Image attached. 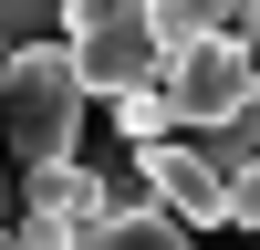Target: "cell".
<instances>
[{
  "mask_svg": "<svg viewBox=\"0 0 260 250\" xmlns=\"http://www.w3.org/2000/svg\"><path fill=\"white\" fill-rule=\"evenodd\" d=\"M73 250H198L177 219H156V208H115V219H94Z\"/></svg>",
  "mask_w": 260,
  "mask_h": 250,
  "instance_id": "cell-7",
  "label": "cell"
},
{
  "mask_svg": "<svg viewBox=\"0 0 260 250\" xmlns=\"http://www.w3.org/2000/svg\"><path fill=\"white\" fill-rule=\"evenodd\" d=\"M115 136L136 146V157H146V146H167V136H177V125H167V94H156V83H146V94H125V104H115Z\"/></svg>",
  "mask_w": 260,
  "mask_h": 250,
  "instance_id": "cell-8",
  "label": "cell"
},
{
  "mask_svg": "<svg viewBox=\"0 0 260 250\" xmlns=\"http://www.w3.org/2000/svg\"><path fill=\"white\" fill-rule=\"evenodd\" d=\"M229 42H240V52L260 63V0H240V11H229Z\"/></svg>",
  "mask_w": 260,
  "mask_h": 250,
  "instance_id": "cell-10",
  "label": "cell"
},
{
  "mask_svg": "<svg viewBox=\"0 0 260 250\" xmlns=\"http://www.w3.org/2000/svg\"><path fill=\"white\" fill-rule=\"evenodd\" d=\"M0 136H11V167H73L83 157V83L62 63V42H31V52L0 63Z\"/></svg>",
  "mask_w": 260,
  "mask_h": 250,
  "instance_id": "cell-1",
  "label": "cell"
},
{
  "mask_svg": "<svg viewBox=\"0 0 260 250\" xmlns=\"http://www.w3.org/2000/svg\"><path fill=\"white\" fill-rule=\"evenodd\" d=\"M146 21H156V63H177L229 32V0H146Z\"/></svg>",
  "mask_w": 260,
  "mask_h": 250,
  "instance_id": "cell-6",
  "label": "cell"
},
{
  "mask_svg": "<svg viewBox=\"0 0 260 250\" xmlns=\"http://www.w3.org/2000/svg\"><path fill=\"white\" fill-rule=\"evenodd\" d=\"M219 219H229V229H260V157L219 177Z\"/></svg>",
  "mask_w": 260,
  "mask_h": 250,
  "instance_id": "cell-9",
  "label": "cell"
},
{
  "mask_svg": "<svg viewBox=\"0 0 260 250\" xmlns=\"http://www.w3.org/2000/svg\"><path fill=\"white\" fill-rule=\"evenodd\" d=\"M125 167H136V188H146L156 219H177V229H208V219H219V167H208L187 136L146 146V157H125Z\"/></svg>",
  "mask_w": 260,
  "mask_h": 250,
  "instance_id": "cell-5",
  "label": "cell"
},
{
  "mask_svg": "<svg viewBox=\"0 0 260 250\" xmlns=\"http://www.w3.org/2000/svg\"><path fill=\"white\" fill-rule=\"evenodd\" d=\"M156 94H167V125H177V136H219V125H250L260 115V63L219 32V42H198V52L167 63Z\"/></svg>",
  "mask_w": 260,
  "mask_h": 250,
  "instance_id": "cell-3",
  "label": "cell"
},
{
  "mask_svg": "<svg viewBox=\"0 0 260 250\" xmlns=\"http://www.w3.org/2000/svg\"><path fill=\"white\" fill-rule=\"evenodd\" d=\"M104 219V167H31L21 177V219H11V240L21 250H73L83 229Z\"/></svg>",
  "mask_w": 260,
  "mask_h": 250,
  "instance_id": "cell-4",
  "label": "cell"
},
{
  "mask_svg": "<svg viewBox=\"0 0 260 250\" xmlns=\"http://www.w3.org/2000/svg\"><path fill=\"white\" fill-rule=\"evenodd\" d=\"M62 63H73V83H83V104H125V94H146V83L167 73L156 63V21H146V0H73L62 11Z\"/></svg>",
  "mask_w": 260,
  "mask_h": 250,
  "instance_id": "cell-2",
  "label": "cell"
},
{
  "mask_svg": "<svg viewBox=\"0 0 260 250\" xmlns=\"http://www.w3.org/2000/svg\"><path fill=\"white\" fill-rule=\"evenodd\" d=\"M0 250H21V240H11V229H0Z\"/></svg>",
  "mask_w": 260,
  "mask_h": 250,
  "instance_id": "cell-11",
  "label": "cell"
}]
</instances>
